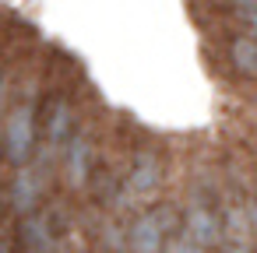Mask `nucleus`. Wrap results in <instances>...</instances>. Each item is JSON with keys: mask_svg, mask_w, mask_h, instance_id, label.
I'll return each instance as SVG.
<instances>
[{"mask_svg": "<svg viewBox=\"0 0 257 253\" xmlns=\"http://www.w3.org/2000/svg\"><path fill=\"white\" fill-rule=\"evenodd\" d=\"M180 235L190 239V242L201 246V249H215V246L222 242V221H218V214H215L211 207L194 204V207H187V211L180 214Z\"/></svg>", "mask_w": 257, "mask_h": 253, "instance_id": "obj_3", "label": "nucleus"}, {"mask_svg": "<svg viewBox=\"0 0 257 253\" xmlns=\"http://www.w3.org/2000/svg\"><path fill=\"white\" fill-rule=\"evenodd\" d=\"M246 218H250V232L257 235V197H253V200L246 204Z\"/></svg>", "mask_w": 257, "mask_h": 253, "instance_id": "obj_15", "label": "nucleus"}, {"mask_svg": "<svg viewBox=\"0 0 257 253\" xmlns=\"http://www.w3.org/2000/svg\"><path fill=\"white\" fill-rule=\"evenodd\" d=\"M74 134V106L67 99H50L46 113H43V130H39V141L53 144V148H64V141Z\"/></svg>", "mask_w": 257, "mask_h": 253, "instance_id": "obj_7", "label": "nucleus"}, {"mask_svg": "<svg viewBox=\"0 0 257 253\" xmlns=\"http://www.w3.org/2000/svg\"><path fill=\"white\" fill-rule=\"evenodd\" d=\"M229 60H232V67H236L239 74L257 78V39H250V36L232 39V43H229Z\"/></svg>", "mask_w": 257, "mask_h": 253, "instance_id": "obj_9", "label": "nucleus"}, {"mask_svg": "<svg viewBox=\"0 0 257 253\" xmlns=\"http://www.w3.org/2000/svg\"><path fill=\"white\" fill-rule=\"evenodd\" d=\"M0 253H11V239H8L4 232H0Z\"/></svg>", "mask_w": 257, "mask_h": 253, "instance_id": "obj_18", "label": "nucleus"}, {"mask_svg": "<svg viewBox=\"0 0 257 253\" xmlns=\"http://www.w3.org/2000/svg\"><path fill=\"white\" fill-rule=\"evenodd\" d=\"M18 246L25 253H57L60 239H57V228L46 211H32L18 221Z\"/></svg>", "mask_w": 257, "mask_h": 253, "instance_id": "obj_4", "label": "nucleus"}, {"mask_svg": "<svg viewBox=\"0 0 257 253\" xmlns=\"http://www.w3.org/2000/svg\"><path fill=\"white\" fill-rule=\"evenodd\" d=\"M253 232H250V218H246V207H225L222 214V239L229 242H246Z\"/></svg>", "mask_w": 257, "mask_h": 253, "instance_id": "obj_10", "label": "nucleus"}, {"mask_svg": "<svg viewBox=\"0 0 257 253\" xmlns=\"http://www.w3.org/2000/svg\"><path fill=\"white\" fill-rule=\"evenodd\" d=\"M39 144V116H36V102L22 99L8 109L4 123H0V151L4 158L18 169V165H29L32 151Z\"/></svg>", "mask_w": 257, "mask_h": 253, "instance_id": "obj_1", "label": "nucleus"}, {"mask_svg": "<svg viewBox=\"0 0 257 253\" xmlns=\"http://www.w3.org/2000/svg\"><path fill=\"white\" fill-rule=\"evenodd\" d=\"M239 18H243V25H246V32H250V39H257V8H253V11H239Z\"/></svg>", "mask_w": 257, "mask_h": 253, "instance_id": "obj_14", "label": "nucleus"}, {"mask_svg": "<svg viewBox=\"0 0 257 253\" xmlns=\"http://www.w3.org/2000/svg\"><path fill=\"white\" fill-rule=\"evenodd\" d=\"M232 4H236L239 11H253V8H257V0H232Z\"/></svg>", "mask_w": 257, "mask_h": 253, "instance_id": "obj_17", "label": "nucleus"}, {"mask_svg": "<svg viewBox=\"0 0 257 253\" xmlns=\"http://www.w3.org/2000/svg\"><path fill=\"white\" fill-rule=\"evenodd\" d=\"M162 253H208V249L194 246V242H190V239H183V235H169V239H166V246H162Z\"/></svg>", "mask_w": 257, "mask_h": 253, "instance_id": "obj_13", "label": "nucleus"}, {"mask_svg": "<svg viewBox=\"0 0 257 253\" xmlns=\"http://www.w3.org/2000/svg\"><path fill=\"white\" fill-rule=\"evenodd\" d=\"M166 232L155 225L152 214H138L127 225V253H162Z\"/></svg>", "mask_w": 257, "mask_h": 253, "instance_id": "obj_8", "label": "nucleus"}, {"mask_svg": "<svg viewBox=\"0 0 257 253\" xmlns=\"http://www.w3.org/2000/svg\"><path fill=\"white\" fill-rule=\"evenodd\" d=\"M159 183H162V165H159V158L152 155V151H138L134 158H131V169H127V176H123V186L134 193V197H148V193H155L159 190Z\"/></svg>", "mask_w": 257, "mask_h": 253, "instance_id": "obj_6", "label": "nucleus"}, {"mask_svg": "<svg viewBox=\"0 0 257 253\" xmlns=\"http://www.w3.org/2000/svg\"><path fill=\"white\" fill-rule=\"evenodd\" d=\"M222 253H253V249H250L246 242H232V246H229V249H222Z\"/></svg>", "mask_w": 257, "mask_h": 253, "instance_id": "obj_16", "label": "nucleus"}, {"mask_svg": "<svg viewBox=\"0 0 257 253\" xmlns=\"http://www.w3.org/2000/svg\"><path fill=\"white\" fill-rule=\"evenodd\" d=\"M0 221H4V200H0Z\"/></svg>", "mask_w": 257, "mask_h": 253, "instance_id": "obj_20", "label": "nucleus"}, {"mask_svg": "<svg viewBox=\"0 0 257 253\" xmlns=\"http://www.w3.org/2000/svg\"><path fill=\"white\" fill-rule=\"evenodd\" d=\"M60 169H64V179H67L71 190L88 186V179L95 172V141H92L88 127H74V134L64 141V148H60Z\"/></svg>", "mask_w": 257, "mask_h": 253, "instance_id": "obj_2", "label": "nucleus"}, {"mask_svg": "<svg viewBox=\"0 0 257 253\" xmlns=\"http://www.w3.org/2000/svg\"><path fill=\"white\" fill-rule=\"evenodd\" d=\"M148 214H152V218H155V225L166 232V239H169V235L180 228V211H176L173 204H159V207H152Z\"/></svg>", "mask_w": 257, "mask_h": 253, "instance_id": "obj_12", "label": "nucleus"}, {"mask_svg": "<svg viewBox=\"0 0 257 253\" xmlns=\"http://www.w3.org/2000/svg\"><path fill=\"white\" fill-rule=\"evenodd\" d=\"M43 190H46V183L36 176V169H32V165H18V169L11 172V183H8V200H11V207L25 218V214H32V211L43 204Z\"/></svg>", "mask_w": 257, "mask_h": 253, "instance_id": "obj_5", "label": "nucleus"}, {"mask_svg": "<svg viewBox=\"0 0 257 253\" xmlns=\"http://www.w3.org/2000/svg\"><path fill=\"white\" fill-rule=\"evenodd\" d=\"M0 106H4V64H0Z\"/></svg>", "mask_w": 257, "mask_h": 253, "instance_id": "obj_19", "label": "nucleus"}, {"mask_svg": "<svg viewBox=\"0 0 257 253\" xmlns=\"http://www.w3.org/2000/svg\"><path fill=\"white\" fill-rule=\"evenodd\" d=\"M99 249L102 253H127V225H120V218L102 221V228H99Z\"/></svg>", "mask_w": 257, "mask_h": 253, "instance_id": "obj_11", "label": "nucleus"}]
</instances>
